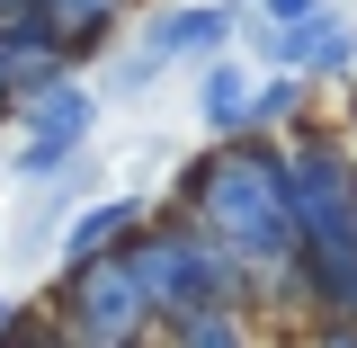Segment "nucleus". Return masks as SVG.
<instances>
[{
  "mask_svg": "<svg viewBox=\"0 0 357 348\" xmlns=\"http://www.w3.org/2000/svg\"><path fill=\"white\" fill-rule=\"evenodd\" d=\"M197 206H206V232L232 268H277L295 250V215H286V161L268 152H232L215 170H197Z\"/></svg>",
  "mask_w": 357,
  "mask_h": 348,
  "instance_id": "nucleus-1",
  "label": "nucleus"
},
{
  "mask_svg": "<svg viewBox=\"0 0 357 348\" xmlns=\"http://www.w3.org/2000/svg\"><path fill=\"white\" fill-rule=\"evenodd\" d=\"M134 286H143V304L152 312H215L223 295H232V259H215L206 241H178V232H152L143 250H134Z\"/></svg>",
  "mask_w": 357,
  "mask_h": 348,
  "instance_id": "nucleus-2",
  "label": "nucleus"
},
{
  "mask_svg": "<svg viewBox=\"0 0 357 348\" xmlns=\"http://www.w3.org/2000/svg\"><path fill=\"white\" fill-rule=\"evenodd\" d=\"M72 312H81V331L89 340H134V321H143V286H134V268L126 259H107V268H72Z\"/></svg>",
  "mask_w": 357,
  "mask_h": 348,
  "instance_id": "nucleus-3",
  "label": "nucleus"
},
{
  "mask_svg": "<svg viewBox=\"0 0 357 348\" xmlns=\"http://www.w3.org/2000/svg\"><path fill=\"white\" fill-rule=\"evenodd\" d=\"M81 134H89V89H72V81L36 89V116H27V170H54Z\"/></svg>",
  "mask_w": 357,
  "mask_h": 348,
  "instance_id": "nucleus-4",
  "label": "nucleus"
},
{
  "mask_svg": "<svg viewBox=\"0 0 357 348\" xmlns=\"http://www.w3.org/2000/svg\"><path fill=\"white\" fill-rule=\"evenodd\" d=\"M27 18H36L63 54H89V36L116 18V0H27Z\"/></svg>",
  "mask_w": 357,
  "mask_h": 348,
  "instance_id": "nucleus-5",
  "label": "nucleus"
},
{
  "mask_svg": "<svg viewBox=\"0 0 357 348\" xmlns=\"http://www.w3.org/2000/svg\"><path fill=\"white\" fill-rule=\"evenodd\" d=\"M134 223H143V206H134V197H107V206H89V215L72 223V241H63V259H72V268H98V250H107V241H126Z\"/></svg>",
  "mask_w": 357,
  "mask_h": 348,
  "instance_id": "nucleus-6",
  "label": "nucleus"
},
{
  "mask_svg": "<svg viewBox=\"0 0 357 348\" xmlns=\"http://www.w3.org/2000/svg\"><path fill=\"white\" fill-rule=\"evenodd\" d=\"M268 54H277V63H304V72H340V63H349V27H340V18H304V27H286Z\"/></svg>",
  "mask_w": 357,
  "mask_h": 348,
  "instance_id": "nucleus-7",
  "label": "nucleus"
},
{
  "mask_svg": "<svg viewBox=\"0 0 357 348\" xmlns=\"http://www.w3.org/2000/svg\"><path fill=\"white\" fill-rule=\"evenodd\" d=\"M223 36V9H178V18H161L152 27V54H197V45Z\"/></svg>",
  "mask_w": 357,
  "mask_h": 348,
  "instance_id": "nucleus-8",
  "label": "nucleus"
},
{
  "mask_svg": "<svg viewBox=\"0 0 357 348\" xmlns=\"http://www.w3.org/2000/svg\"><path fill=\"white\" fill-rule=\"evenodd\" d=\"M206 116H215L223 134H241L250 126V81H241V72H206Z\"/></svg>",
  "mask_w": 357,
  "mask_h": 348,
  "instance_id": "nucleus-9",
  "label": "nucleus"
},
{
  "mask_svg": "<svg viewBox=\"0 0 357 348\" xmlns=\"http://www.w3.org/2000/svg\"><path fill=\"white\" fill-rule=\"evenodd\" d=\"M178 348H250V331H241L232 312H188V321H178Z\"/></svg>",
  "mask_w": 357,
  "mask_h": 348,
  "instance_id": "nucleus-10",
  "label": "nucleus"
},
{
  "mask_svg": "<svg viewBox=\"0 0 357 348\" xmlns=\"http://www.w3.org/2000/svg\"><path fill=\"white\" fill-rule=\"evenodd\" d=\"M312 348H357V321H331V331H321Z\"/></svg>",
  "mask_w": 357,
  "mask_h": 348,
  "instance_id": "nucleus-11",
  "label": "nucleus"
},
{
  "mask_svg": "<svg viewBox=\"0 0 357 348\" xmlns=\"http://www.w3.org/2000/svg\"><path fill=\"white\" fill-rule=\"evenodd\" d=\"M259 9H268V18H295V27H304V9H312V0H259Z\"/></svg>",
  "mask_w": 357,
  "mask_h": 348,
  "instance_id": "nucleus-12",
  "label": "nucleus"
},
{
  "mask_svg": "<svg viewBox=\"0 0 357 348\" xmlns=\"http://www.w3.org/2000/svg\"><path fill=\"white\" fill-rule=\"evenodd\" d=\"M18 348H63V340H54V331H36V340H18Z\"/></svg>",
  "mask_w": 357,
  "mask_h": 348,
  "instance_id": "nucleus-13",
  "label": "nucleus"
},
{
  "mask_svg": "<svg viewBox=\"0 0 357 348\" xmlns=\"http://www.w3.org/2000/svg\"><path fill=\"white\" fill-rule=\"evenodd\" d=\"M0 98H9V45H0Z\"/></svg>",
  "mask_w": 357,
  "mask_h": 348,
  "instance_id": "nucleus-14",
  "label": "nucleus"
},
{
  "mask_svg": "<svg viewBox=\"0 0 357 348\" xmlns=\"http://www.w3.org/2000/svg\"><path fill=\"white\" fill-rule=\"evenodd\" d=\"M0 331H9V304H0Z\"/></svg>",
  "mask_w": 357,
  "mask_h": 348,
  "instance_id": "nucleus-15",
  "label": "nucleus"
}]
</instances>
